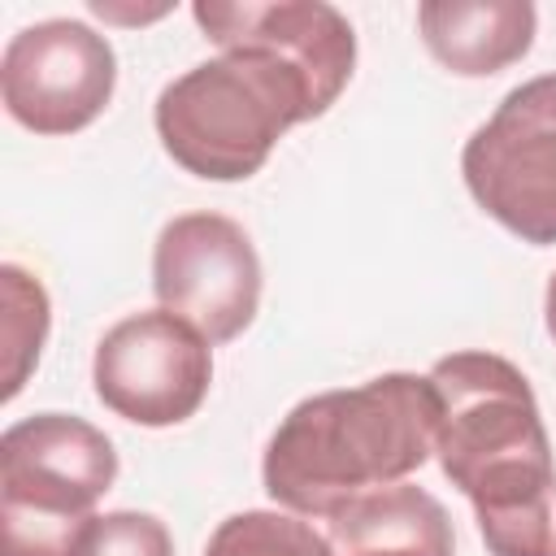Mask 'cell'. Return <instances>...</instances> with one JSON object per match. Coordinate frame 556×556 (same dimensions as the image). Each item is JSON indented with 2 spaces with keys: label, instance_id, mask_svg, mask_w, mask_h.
I'll use <instances>...</instances> for the list:
<instances>
[{
  "label": "cell",
  "instance_id": "8992f818",
  "mask_svg": "<svg viewBox=\"0 0 556 556\" xmlns=\"http://www.w3.org/2000/svg\"><path fill=\"white\" fill-rule=\"evenodd\" d=\"M96 400L122 421L165 430L200 413L213 387V343L165 308L109 326L91 356Z\"/></svg>",
  "mask_w": 556,
  "mask_h": 556
},
{
  "label": "cell",
  "instance_id": "ba28073f",
  "mask_svg": "<svg viewBox=\"0 0 556 556\" xmlns=\"http://www.w3.org/2000/svg\"><path fill=\"white\" fill-rule=\"evenodd\" d=\"M117 56L113 43L74 17L22 26L0 56L4 113L35 135L87 130L113 100Z\"/></svg>",
  "mask_w": 556,
  "mask_h": 556
},
{
  "label": "cell",
  "instance_id": "3957f363",
  "mask_svg": "<svg viewBox=\"0 0 556 556\" xmlns=\"http://www.w3.org/2000/svg\"><path fill=\"white\" fill-rule=\"evenodd\" d=\"M313 117L321 113L308 83L282 61L248 48L191 65L161 87L152 109L165 156L204 182L252 178L278 139Z\"/></svg>",
  "mask_w": 556,
  "mask_h": 556
},
{
  "label": "cell",
  "instance_id": "4fadbf2b",
  "mask_svg": "<svg viewBox=\"0 0 556 556\" xmlns=\"http://www.w3.org/2000/svg\"><path fill=\"white\" fill-rule=\"evenodd\" d=\"M204 556H326V539L300 513L243 508L217 521Z\"/></svg>",
  "mask_w": 556,
  "mask_h": 556
},
{
  "label": "cell",
  "instance_id": "7a4b0ae2",
  "mask_svg": "<svg viewBox=\"0 0 556 556\" xmlns=\"http://www.w3.org/2000/svg\"><path fill=\"white\" fill-rule=\"evenodd\" d=\"M439 395L421 374H378L361 387L300 400L265 443L261 482L300 517H330L356 495L417 473L434 452Z\"/></svg>",
  "mask_w": 556,
  "mask_h": 556
},
{
  "label": "cell",
  "instance_id": "30bf717a",
  "mask_svg": "<svg viewBox=\"0 0 556 556\" xmlns=\"http://www.w3.org/2000/svg\"><path fill=\"white\" fill-rule=\"evenodd\" d=\"M417 30L443 70L491 78L530 52L539 9L530 0H421Z\"/></svg>",
  "mask_w": 556,
  "mask_h": 556
},
{
  "label": "cell",
  "instance_id": "7c38bea8",
  "mask_svg": "<svg viewBox=\"0 0 556 556\" xmlns=\"http://www.w3.org/2000/svg\"><path fill=\"white\" fill-rule=\"evenodd\" d=\"M0 295H4V400L26 387V374L39 365L52 313L48 291L22 265H0Z\"/></svg>",
  "mask_w": 556,
  "mask_h": 556
},
{
  "label": "cell",
  "instance_id": "52a82bcc",
  "mask_svg": "<svg viewBox=\"0 0 556 556\" xmlns=\"http://www.w3.org/2000/svg\"><path fill=\"white\" fill-rule=\"evenodd\" d=\"M152 295L213 348L239 339L261 308V256L226 213H178L152 248Z\"/></svg>",
  "mask_w": 556,
  "mask_h": 556
},
{
  "label": "cell",
  "instance_id": "5b68a950",
  "mask_svg": "<svg viewBox=\"0 0 556 556\" xmlns=\"http://www.w3.org/2000/svg\"><path fill=\"white\" fill-rule=\"evenodd\" d=\"M473 204L530 248L556 243V74L526 78L465 139Z\"/></svg>",
  "mask_w": 556,
  "mask_h": 556
},
{
  "label": "cell",
  "instance_id": "9c48e42d",
  "mask_svg": "<svg viewBox=\"0 0 556 556\" xmlns=\"http://www.w3.org/2000/svg\"><path fill=\"white\" fill-rule=\"evenodd\" d=\"M195 26L222 52L248 48L295 70L326 113L356 70V30L326 0H195Z\"/></svg>",
  "mask_w": 556,
  "mask_h": 556
},
{
  "label": "cell",
  "instance_id": "9a60e30c",
  "mask_svg": "<svg viewBox=\"0 0 556 556\" xmlns=\"http://www.w3.org/2000/svg\"><path fill=\"white\" fill-rule=\"evenodd\" d=\"M543 326H547V334L556 343V274L547 278V291H543Z\"/></svg>",
  "mask_w": 556,
  "mask_h": 556
},
{
  "label": "cell",
  "instance_id": "8fae6325",
  "mask_svg": "<svg viewBox=\"0 0 556 556\" xmlns=\"http://www.w3.org/2000/svg\"><path fill=\"white\" fill-rule=\"evenodd\" d=\"M326 556H456L447 508L426 486H382L326 517Z\"/></svg>",
  "mask_w": 556,
  "mask_h": 556
},
{
  "label": "cell",
  "instance_id": "5bb4252c",
  "mask_svg": "<svg viewBox=\"0 0 556 556\" xmlns=\"http://www.w3.org/2000/svg\"><path fill=\"white\" fill-rule=\"evenodd\" d=\"M70 556H174L169 526L152 513H91L70 543Z\"/></svg>",
  "mask_w": 556,
  "mask_h": 556
},
{
  "label": "cell",
  "instance_id": "277c9868",
  "mask_svg": "<svg viewBox=\"0 0 556 556\" xmlns=\"http://www.w3.org/2000/svg\"><path fill=\"white\" fill-rule=\"evenodd\" d=\"M117 478L113 439L74 413H35L0 434V556H70Z\"/></svg>",
  "mask_w": 556,
  "mask_h": 556
},
{
  "label": "cell",
  "instance_id": "6da1fadb",
  "mask_svg": "<svg viewBox=\"0 0 556 556\" xmlns=\"http://www.w3.org/2000/svg\"><path fill=\"white\" fill-rule=\"evenodd\" d=\"M439 395L434 456L469 500L491 556H556V465L530 378L500 352L430 365Z\"/></svg>",
  "mask_w": 556,
  "mask_h": 556
}]
</instances>
